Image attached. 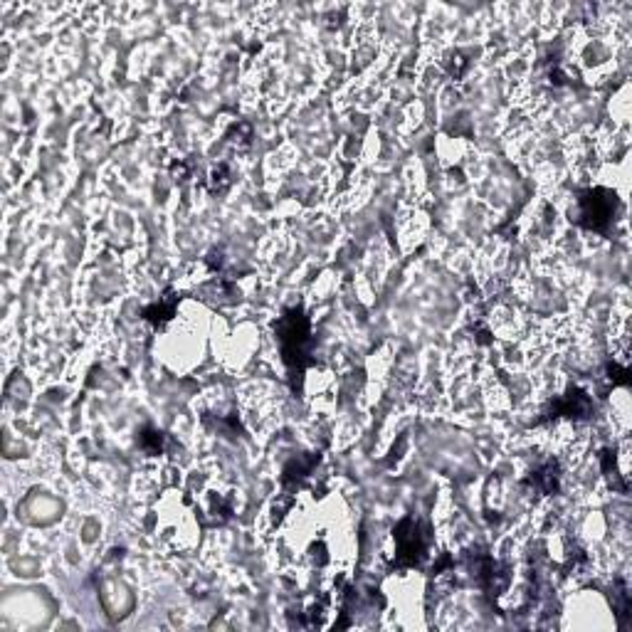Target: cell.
<instances>
[{
    "label": "cell",
    "mask_w": 632,
    "mask_h": 632,
    "mask_svg": "<svg viewBox=\"0 0 632 632\" xmlns=\"http://www.w3.org/2000/svg\"><path fill=\"white\" fill-rule=\"evenodd\" d=\"M279 346H282V358L289 366V371L302 376L304 368L312 363V331H309V319L302 309H292L275 324Z\"/></svg>",
    "instance_id": "6da1fadb"
},
{
    "label": "cell",
    "mask_w": 632,
    "mask_h": 632,
    "mask_svg": "<svg viewBox=\"0 0 632 632\" xmlns=\"http://www.w3.org/2000/svg\"><path fill=\"white\" fill-rule=\"evenodd\" d=\"M531 484H534L536 489H539V492H544V494H553L558 489V467H556V462H549V465L546 467H541L539 472L534 474V477H531Z\"/></svg>",
    "instance_id": "5b68a950"
},
{
    "label": "cell",
    "mask_w": 632,
    "mask_h": 632,
    "mask_svg": "<svg viewBox=\"0 0 632 632\" xmlns=\"http://www.w3.org/2000/svg\"><path fill=\"white\" fill-rule=\"evenodd\" d=\"M395 541H398L395 566H415L428 549V529L415 519H403L395 529Z\"/></svg>",
    "instance_id": "3957f363"
},
{
    "label": "cell",
    "mask_w": 632,
    "mask_h": 632,
    "mask_svg": "<svg viewBox=\"0 0 632 632\" xmlns=\"http://www.w3.org/2000/svg\"><path fill=\"white\" fill-rule=\"evenodd\" d=\"M615 208H618V198L615 193L603 191V188H595V191L581 193L578 198V223L583 228L595 230V233H605L613 220Z\"/></svg>",
    "instance_id": "7a4b0ae2"
},
{
    "label": "cell",
    "mask_w": 632,
    "mask_h": 632,
    "mask_svg": "<svg viewBox=\"0 0 632 632\" xmlns=\"http://www.w3.org/2000/svg\"><path fill=\"white\" fill-rule=\"evenodd\" d=\"M591 413V398L583 391H571L563 395L561 400H556V405L551 408L553 418L558 415H568V418H586Z\"/></svg>",
    "instance_id": "277c9868"
}]
</instances>
